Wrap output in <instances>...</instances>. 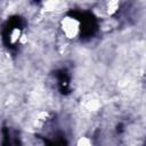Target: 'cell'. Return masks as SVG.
Instances as JSON below:
<instances>
[{"label":"cell","mask_w":146,"mask_h":146,"mask_svg":"<svg viewBox=\"0 0 146 146\" xmlns=\"http://www.w3.org/2000/svg\"><path fill=\"white\" fill-rule=\"evenodd\" d=\"M119 6H120V3H119L117 1H110V2H107V3H106L107 14H110V15L114 14V13L119 9Z\"/></svg>","instance_id":"4"},{"label":"cell","mask_w":146,"mask_h":146,"mask_svg":"<svg viewBox=\"0 0 146 146\" xmlns=\"http://www.w3.org/2000/svg\"><path fill=\"white\" fill-rule=\"evenodd\" d=\"M21 31L18 30V29H14L13 31H11V33H10V41H11V43H15V42H17L19 39H21Z\"/></svg>","instance_id":"5"},{"label":"cell","mask_w":146,"mask_h":146,"mask_svg":"<svg viewBox=\"0 0 146 146\" xmlns=\"http://www.w3.org/2000/svg\"><path fill=\"white\" fill-rule=\"evenodd\" d=\"M81 106L86 112L95 113V112L99 111V108L102 107V103H100V99L98 97H96L95 95H88L83 98Z\"/></svg>","instance_id":"2"},{"label":"cell","mask_w":146,"mask_h":146,"mask_svg":"<svg viewBox=\"0 0 146 146\" xmlns=\"http://www.w3.org/2000/svg\"><path fill=\"white\" fill-rule=\"evenodd\" d=\"M76 146H92V143H91V140H90L89 138H87V137H81V138L78 140Z\"/></svg>","instance_id":"6"},{"label":"cell","mask_w":146,"mask_h":146,"mask_svg":"<svg viewBox=\"0 0 146 146\" xmlns=\"http://www.w3.org/2000/svg\"><path fill=\"white\" fill-rule=\"evenodd\" d=\"M60 27H62V31L65 34V36L68 38V39L75 38L80 32V23H79V21L76 18H74V17H71V16L64 17L62 19Z\"/></svg>","instance_id":"1"},{"label":"cell","mask_w":146,"mask_h":146,"mask_svg":"<svg viewBox=\"0 0 146 146\" xmlns=\"http://www.w3.org/2000/svg\"><path fill=\"white\" fill-rule=\"evenodd\" d=\"M63 6V2L60 1H47L44 3V10L46 11H54L59 9V7Z\"/></svg>","instance_id":"3"}]
</instances>
